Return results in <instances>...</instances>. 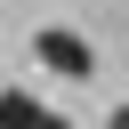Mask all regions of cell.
I'll use <instances>...</instances> for the list:
<instances>
[{
  "instance_id": "cell-1",
  "label": "cell",
  "mask_w": 129,
  "mask_h": 129,
  "mask_svg": "<svg viewBox=\"0 0 129 129\" xmlns=\"http://www.w3.org/2000/svg\"><path fill=\"white\" fill-rule=\"evenodd\" d=\"M32 56H40L48 73H64V81H89V73H97V48H89L81 32H64V24H40V32H32Z\"/></svg>"
},
{
  "instance_id": "cell-2",
  "label": "cell",
  "mask_w": 129,
  "mask_h": 129,
  "mask_svg": "<svg viewBox=\"0 0 129 129\" xmlns=\"http://www.w3.org/2000/svg\"><path fill=\"white\" fill-rule=\"evenodd\" d=\"M0 129H73L56 105H40V97H24V89H0Z\"/></svg>"
},
{
  "instance_id": "cell-3",
  "label": "cell",
  "mask_w": 129,
  "mask_h": 129,
  "mask_svg": "<svg viewBox=\"0 0 129 129\" xmlns=\"http://www.w3.org/2000/svg\"><path fill=\"white\" fill-rule=\"evenodd\" d=\"M105 129H129V105H113V121H105Z\"/></svg>"
}]
</instances>
